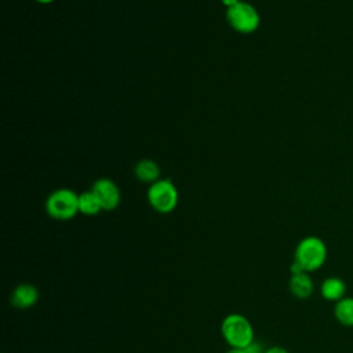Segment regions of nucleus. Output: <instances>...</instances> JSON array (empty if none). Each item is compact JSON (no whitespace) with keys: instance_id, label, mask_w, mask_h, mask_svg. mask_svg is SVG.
<instances>
[{"instance_id":"nucleus-1","label":"nucleus","mask_w":353,"mask_h":353,"mask_svg":"<svg viewBox=\"0 0 353 353\" xmlns=\"http://www.w3.org/2000/svg\"><path fill=\"white\" fill-rule=\"evenodd\" d=\"M221 335L229 347L245 349L255 341L254 325L240 313H230L221 321Z\"/></svg>"},{"instance_id":"nucleus-2","label":"nucleus","mask_w":353,"mask_h":353,"mask_svg":"<svg viewBox=\"0 0 353 353\" xmlns=\"http://www.w3.org/2000/svg\"><path fill=\"white\" fill-rule=\"evenodd\" d=\"M328 250L323 239L317 236H306L295 247L294 261L303 269L312 273L323 268L327 261Z\"/></svg>"},{"instance_id":"nucleus-3","label":"nucleus","mask_w":353,"mask_h":353,"mask_svg":"<svg viewBox=\"0 0 353 353\" xmlns=\"http://www.w3.org/2000/svg\"><path fill=\"white\" fill-rule=\"evenodd\" d=\"M44 207L52 219L69 221L79 214V194L72 189H57L47 197Z\"/></svg>"},{"instance_id":"nucleus-4","label":"nucleus","mask_w":353,"mask_h":353,"mask_svg":"<svg viewBox=\"0 0 353 353\" xmlns=\"http://www.w3.org/2000/svg\"><path fill=\"white\" fill-rule=\"evenodd\" d=\"M178 190L170 179H159L148 189V203L159 214H170L178 205Z\"/></svg>"},{"instance_id":"nucleus-5","label":"nucleus","mask_w":353,"mask_h":353,"mask_svg":"<svg viewBox=\"0 0 353 353\" xmlns=\"http://www.w3.org/2000/svg\"><path fill=\"white\" fill-rule=\"evenodd\" d=\"M226 19L236 32L244 34L255 32L261 23L259 12L247 1H239L236 6L226 8Z\"/></svg>"},{"instance_id":"nucleus-6","label":"nucleus","mask_w":353,"mask_h":353,"mask_svg":"<svg viewBox=\"0 0 353 353\" xmlns=\"http://www.w3.org/2000/svg\"><path fill=\"white\" fill-rule=\"evenodd\" d=\"M98 197L103 211H113L119 207L121 193L119 186L109 178H99L94 182L91 189Z\"/></svg>"},{"instance_id":"nucleus-7","label":"nucleus","mask_w":353,"mask_h":353,"mask_svg":"<svg viewBox=\"0 0 353 353\" xmlns=\"http://www.w3.org/2000/svg\"><path fill=\"white\" fill-rule=\"evenodd\" d=\"M39 290L30 283H21L14 287L10 294V303L19 310L33 307L39 301Z\"/></svg>"},{"instance_id":"nucleus-8","label":"nucleus","mask_w":353,"mask_h":353,"mask_svg":"<svg viewBox=\"0 0 353 353\" xmlns=\"http://www.w3.org/2000/svg\"><path fill=\"white\" fill-rule=\"evenodd\" d=\"M288 290L296 299H307L314 291V283L310 273L301 272L291 274L288 280Z\"/></svg>"},{"instance_id":"nucleus-9","label":"nucleus","mask_w":353,"mask_h":353,"mask_svg":"<svg viewBox=\"0 0 353 353\" xmlns=\"http://www.w3.org/2000/svg\"><path fill=\"white\" fill-rule=\"evenodd\" d=\"M320 295L328 302H338L346 296V284L336 276L327 277L320 284Z\"/></svg>"},{"instance_id":"nucleus-10","label":"nucleus","mask_w":353,"mask_h":353,"mask_svg":"<svg viewBox=\"0 0 353 353\" xmlns=\"http://www.w3.org/2000/svg\"><path fill=\"white\" fill-rule=\"evenodd\" d=\"M134 174L138 181L152 185L160 179V167L154 161L149 159H143L137 163L134 168Z\"/></svg>"},{"instance_id":"nucleus-11","label":"nucleus","mask_w":353,"mask_h":353,"mask_svg":"<svg viewBox=\"0 0 353 353\" xmlns=\"http://www.w3.org/2000/svg\"><path fill=\"white\" fill-rule=\"evenodd\" d=\"M334 316L345 327H353V296H345L335 302Z\"/></svg>"},{"instance_id":"nucleus-12","label":"nucleus","mask_w":353,"mask_h":353,"mask_svg":"<svg viewBox=\"0 0 353 353\" xmlns=\"http://www.w3.org/2000/svg\"><path fill=\"white\" fill-rule=\"evenodd\" d=\"M101 211H103L102 205L92 190L81 192L79 194V212L80 214L87 215V216H94V215L99 214Z\"/></svg>"},{"instance_id":"nucleus-13","label":"nucleus","mask_w":353,"mask_h":353,"mask_svg":"<svg viewBox=\"0 0 353 353\" xmlns=\"http://www.w3.org/2000/svg\"><path fill=\"white\" fill-rule=\"evenodd\" d=\"M245 352L247 353H265V347H263V345L261 342L254 341L250 346L245 347Z\"/></svg>"},{"instance_id":"nucleus-14","label":"nucleus","mask_w":353,"mask_h":353,"mask_svg":"<svg viewBox=\"0 0 353 353\" xmlns=\"http://www.w3.org/2000/svg\"><path fill=\"white\" fill-rule=\"evenodd\" d=\"M265 353H290V352L283 346H269L265 349Z\"/></svg>"},{"instance_id":"nucleus-15","label":"nucleus","mask_w":353,"mask_h":353,"mask_svg":"<svg viewBox=\"0 0 353 353\" xmlns=\"http://www.w3.org/2000/svg\"><path fill=\"white\" fill-rule=\"evenodd\" d=\"M222 1V4L226 7V8H229V7H233V6H236L239 1H241V0H221Z\"/></svg>"},{"instance_id":"nucleus-16","label":"nucleus","mask_w":353,"mask_h":353,"mask_svg":"<svg viewBox=\"0 0 353 353\" xmlns=\"http://www.w3.org/2000/svg\"><path fill=\"white\" fill-rule=\"evenodd\" d=\"M226 353H247L245 349H237V347H229Z\"/></svg>"},{"instance_id":"nucleus-17","label":"nucleus","mask_w":353,"mask_h":353,"mask_svg":"<svg viewBox=\"0 0 353 353\" xmlns=\"http://www.w3.org/2000/svg\"><path fill=\"white\" fill-rule=\"evenodd\" d=\"M37 3H41V4H50V3H52L54 0H36Z\"/></svg>"}]
</instances>
